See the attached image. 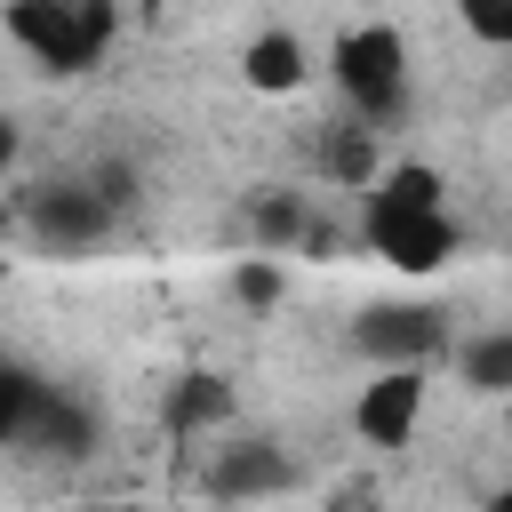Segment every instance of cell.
Segmentation results:
<instances>
[{"mask_svg": "<svg viewBox=\"0 0 512 512\" xmlns=\"http://www.w3.org/2000/svg\"><path fill=\"white\" fill-rule=\"evenodd\" d=\"M440 192H448V184H440L432 160H392V168H376V184L360 192V248L384 256V264L408 272V280L440 272V264L456 256V216H448Z\"/></svg>", "mask_w": 512, "mask_h": 512, "instance_id": "1", "label": "cell"}, {"mask_svg": "<svg viewBox=\"0 0 512 512\" xmlns=\"http://www.w3.org/2000/svg\"><path fill=\"white\" fill-rule=\"evenodd\" d=\"M328 80H336V96H344L352 120L392 128L408 112V40L392 24H352L328 48Z\"/></svg>", "mask_w": 512, "mask_h": 512, "instance_id": "2", "label": "cell"}, {"mask_svg": "<svg viewBox=\"0 0 512 512\" xmlns=\"http://www.w3.org/2000/svg\"><path fill=\"white\" fill-rule=\"evenodd\" d=\"M120 32V0H8V40L48 72H88Z\"/></svg>", "mask_w": 512, "mask_h": 512, "instance_id": "3", "label": "cell"}, {"mask_svg": "<svg viewBox=\"0 0 512 512\" xmlns=\"http://www.w3.org/2000/svg\"><path fill=\"white\" fill-rule=\"evenodd\" d=\"M424 400H432V360H392L360 384L352 400V432L368 448H408L416 424H424Z\"/></svg>", "mask_w": 512, "mask_h": 512, "instance_id": "4", "label": "cell"}, {"mask_svg": "<svg viewBox=\"0 0 512 512\" xmlns=\"http://www.w3.org/2000/svg\"><path fill=\"white\" fill-rule=\"evenodd\" d=\"M352 352L368 368H392V360H440L448 352V312L432 304H368L352 320Z\"/></svg>", "mask_w": 512, "mask_h": 512, "instance_id": "5", "label": "cell"}, {"mask_svg": "<svg viewBox=\"0 0 512 512\" xmlns=\"http://www.w3.org/2000/svg\"><path fill=\"white\" fill-rule=\"evenodd\" d=\"M24 232L40 240V248H88V240H104L112 232V200L104 192H88V184H48V192H24Z\"/></svg>", "mask_w": 512, "mask_h": 512, "instance_id": "6", "label": "cell"}, {"mask_svg": "<svg viewBox=\"0 0 512 512\" xmlns=\"http://www.w3.org/2000/svg\"><path fill=\"white\" fill-rule=\"evenodd\" d=\"M232 408H240V392H232L224 376L192 368V376H176V384L160 392V432H168V440H200V432L232 424Z\"/></svg>", "mask_w": 512, "mask_h": 512, "instance_id": "7", "label": "cell"}, {"mask_svg": "<svg viewBox=\"0 0 512 512\" xmlns=\"http://www.w3.org/2000/svg\"><path fill=\"white\" fill-rule=\"evenodd\" d=\"M296 480V464L272 448V440H232V448H208V488L216 496H280Z\"/></svg>", "mask_w": 512, "mask_h": 512, "instance_id": "8", "label": "cell"}, {"mask_svg": "<svg viewBox=\"0 0 512 512\" xmlns=\"http://www.w3.org/2000/svg\"><path fill=\"white\" fill-rule=\"evenodd\" d=\"M304 72H312V56H304V40H296L288 24H264V32L240 48V80H248L256 96H296Z\"/></svg>", "mask_w": 512, "mask_h": 512, "instance_id": "9", "label": "cell"}, {"mask_svg": "<svg viewBox=\"0 0 512 512\" xmlns=\"http://www.w3.org/2000/svg\"><path fill=\"white\" fill-rule=\"evenodd\" d=\"M448 368L464 392H488L504 400L512 392V328H472V336H448Z\"/></svg>", "mask_w": 512, "mask_h": 512, "instance_id": "10", "label": "cell"}, {"mask_svg": "<svg viewBox=\"0 0 512 512\" xmlns=\"http://www.w3.org/2000/svg\"><path fill=\"white\" fill-rule=\"evenodd\" d=\"M248 224H256V248H272V256H280L288 240H304V224H312V216H304L288 192H264V200L248 208Z\"/></svg>", "mask_w": 512, "mask_h": 512, "instance_id": "11", "label": "cell"}, {"mask_svg": "<svg viewBox=\"0 0 512 512\" xmlns=\"http://www.w3.org/2000/svg\"><path fill=\"white\" fill-rule=\"evenodd\" d=\"M456 24L480 48H512V0H456Z\"/></svg>", "mask_w": 512, "mask_h": 512, "instance_id": "12", "label": "cell"}, {"mask_svg": "<svg viewBox=\"0 0 512 512\" xmlns=\"http://www.w3.org/2000/svg\"><path fill=\"white\" fill-rule=\"evenodd\" d=\"M232 296H240V304H272V296H280V256L256 248V256L232 272Z\"/></svg>", "mask_w": 512, "mask_h": 512, "instance_id": "13", "label": "cell"}, {"mask_svg": "<svg viewBox=\"0 0 512 512\" xmlns=\"http://www.w3.org/2000/svg\"><path fill=\"white\" fill-rule=\"evenodd\" d=\"M504 440H512V392H504Z\"/></svg>", "mask_w": 512, "mask_h": 512, "instance_id": "14", "label": "cell"}]
</instances>
